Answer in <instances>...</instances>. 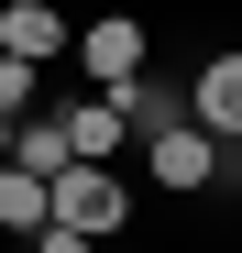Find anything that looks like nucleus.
<instances>
[{"instance_id": "f257e3e1", "label": "nucleus", "mask_w": 242, "mask_h": 253, "mask_svg": "<svg viewBox=\"0 0 242 253\" xmlns=\"http://www.w3.org/2000/svg\"><path fill=\"white\" fill-rule=\"evenodd\" d=\"M77 66H88L99 99H121L132 77H154V33H143V11H99L88 33H77Z\"/></svg>"}, {"instance_id": "f03ea898", "label": "nucleus", "mask_w": 242, "mask_h": 253, "mask_svg": "<svg viewBox=\"0 0 242 253\" xmlns=\"http://www.w3.org/2000/svg\"><path fill=\"white\" fill-rule=\"evenodd\" d=\"M121 220H132V187H121L110 176V165H66V176H55V231H121Z\"/></svg>"}, {"instance_id": "7ed1b4c3", "label": "nucleus", "mask_w": 242, "mask_h": 253, "mask_svg": "<svg viewBox=\"0 0 242 253\" xmlns=\"http://www.w3.org/2000/svg\"><path fill=\"white\" fill-rule=\"evenodd\" d=\"M187 121L209 132L220 154L242 143V44H220V55H198V77H187Z\"/></svg>"}, {"instance_id": "20e7f679", "label": "nucleus", "mask_w": 242, "mask_h": 253, "mask_svg": "<svg viewBox=\"0 0 242 253\" xmlns=\"http://www.w3.org/2000/svg\"><path fill=\"white\" fill-rule=\"evenodd\" d=\"M143 165H154V187H176V198H209L231 154L198 132V121H176V132H154V143H143Z\"/></svg>"}, {"instance_id": "39448f33", "label": "nucleus", "mask_w": 242, "mask_h": 253, "mask_svg": "<svg viewBox=\"0 0 242 253\" xmlns=\"http://www.w3.org/2000/svg\"><path fill=\"white\" fill-rule=\"evenodd\" d=\"M0 55L55 66V55H66V11H55V0H0Z\"/></svg>"}, {"instance_id": "423d86ee", "label": "nucleus", "mask_w": 242, "mask_h": 253, "mask_svg": "<svg viewBox=\"0 0 242 253\" xmlns=\"http://www.w3.org/2000/svg\"><path fill=\"white\" fill-rule=\"evenodd\" d=\"M110 110H121V132H132V143H154V132H176V121H187V88H165V77H132Z\"/></svg>"}, {"instance_id": "0eeeda50", "label": "nucleus", "mask_w": 242, "mask_h": 253, "mask_svg": "<svg viewBox=\"0 0 242 253\" xmlns=\"http://www.w3.org/2000/svg\"><path fill=\"white\" fill-rule=\"evenodd\" d=\"M55 121H66V154H77V165H110L121 143H132V132H121V110H110V99H66Z\"/></svg>"}, {"instance_id": "6e6552de", "label": "nucleus", "mask_w": 242, "mask_h": 253, "mask_svg": "<svg viewBox=\"0 0 242 253\" xmlns=\"http://www.w3.org/2000/svg\"><path fill=\"white\" fill-rule=\"evenodd\" d=\"M11 165H22V176H44V187H55L66 165H77V154H66V121H55V110H33L22 132H11Z\"/></svg>"}, {"instance_id": "1a4fd4ad", "label": "nucleus", "mask_w": 242, "mask_h": 253, "mask_svg": "<svg viewBox=\"0 0 242 253\" xmlns=\"http://www.w3.org/2000/svg\"><path fill=\"white\" fill-rule=\"evenodd\" d=\"M0 231H55V187L22 176V165H0Z\"/></svg>"}, {"instance_id": "9d476101", "label": "nucleus", "mask_w": 242, "mask_h": 253, "mask_svg": "<svg viewBox=\"0 0 242 253\" xmlns=\"http://www.w3.org/2000/svg\"><path fill=\"white\" fill-rule=\"evenodd\" d=\"M33 110H44V66L0 55V121H33Z\"/></svg>"}, {"instance_id": "9b49d317", "label": "nucleus", "mask_w": 242, "mask_h": 253, "mask_svg": "<svg viewBox=\"0 0 242 253\" xmlns=\"http://www.w3.org/2000/svg\"><path fill=\"white\" fill-rule=\"evenodd\" d=\"M33 253H99L88 231H33Z\"/></svg>"}, {"instance_id": "f8f14e48", "label": "nucleus", "mask_w": 242, "mask_h": 253, "mask_svg": "<svg viewBox=\"0 0 242 253\" xmlns=\"http://www.w3.org/2000/svg\"><path fill=\"white\" fill-rule=\"evenodd\" d=\"M11 132H22V121H0V165H11Z\"/></svg>"}]
</instances>
